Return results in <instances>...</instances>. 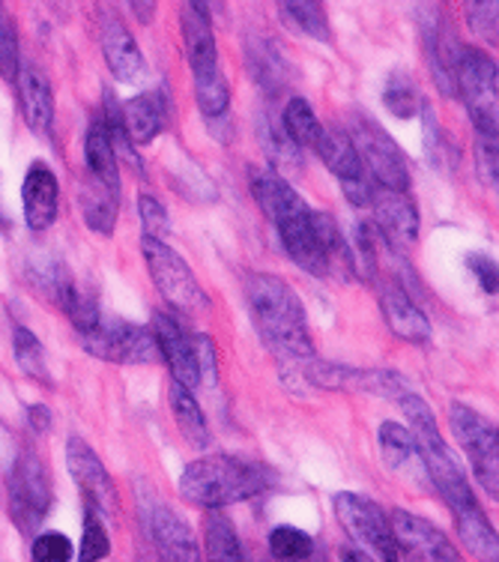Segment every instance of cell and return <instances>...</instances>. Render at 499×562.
Masks as SVG:
<instances>
[{"mask_svg": "<svg viewBox=\"0 0 499 562\" xmlns=\"http://www.w3.org/2000/svg\"><path fill=\"white\" fill-rule=\"evenodd\" d=\"M246 300H249L251 324L272 353H279L287 366H299L315 357L305 308L287 281L270 272H254L246 281Z\"/></svg>", "mask_w": 499, "mask_h": 562, "instance_id": "6da1fadb", "label": "cell"}, {"mask_svg": "<svg viewBox=\"0 0 499 562\" xmlns=\"http://www.w3.org/2000/svg\"><path fill=\"white\" fill-rule=\"evenodd\" d=\"M249 180L251 195L263 210V216L279 231V239L291 260L317 279H326L324 258H320L315 239V218H311L315 210L305 204V198L284 180L282 173L272 168H251Z\"/></svg>", "mask_w": 499, "mask_h": 562, "instance_id": "7a4b0ae2", "label": "cell"}, {"mask_svg": "<svg viewBox=\"0 0 499 562\" xmlns=\"http://www.w3.org/2000/svg\"><path fill=\"white\" fill-rule=\"evenodd\" d=\"M270 485L272 473L266 467L234 454H206L201 461H192L180 476V494L206 512L237 506L242 499L263 494Z\"/></svg>", "mask_w": 499, "mask_h": 562, "instance_id": "3957f363", "label": "cell"}, {"mask_svg": "<svg viewBox=\"0 0 499 562\" xmlns=\"http://www.w3.org/2000/svg\"><path fill=\"white\" fill-rule=\"evenodd\" d=\"M398 404H401L404 416L410 419V434L416 446H419V452H422L424 470H428L431 485L443 494V499L452 506V512L478 506V499L473 494V487H469L467 476H464V470L457 467L452 449L443 443V434H440V425H436L434 411L428 407V401L422 395L407 392Z\"/></svg>", "mask_w": 499, "mask_h": 562, "instance_id": "277c9868", "label": "cell"}, {"mask_svg": "<svg viewBox=\"0 0 499 562\" xmlns=\"http://www.w3.org/2000/svg\"><path fill=\"white\" fill-rule=\"evenodd\" d=\"M180 24H183L185 57L192 66V78H195L197 109L206 120L228 117L230 87L218 66V45L206 3H185L180 10Z\"/></svg>", "mask_w": 499, "mask_h": 562, "instance_id": "5b68a950", "label": "cell"}, {"mask_svg": "<svg viewBox=\"0 0 499 562\" xmlns=\"http://www.w3.org/2000/svg\"><path fill=\"white\" fill-rule=\"evenodd\" d=\"M455 93L464 97L478 135L497 138L499 130V69L497 60L478 48L461 45L455 69Z\"/></svg>", "mask_w": 499, "mask_h": 562, "instance_id": "8992f818", "label": "cell"}, {"mask_svg": "<svg viewBox=\"0 0 499 562\" xmlns=\"http://www.w3.org/2000/svg\"><path fill=\"white\" fill-rule=\"evenodd\" d=\"M141 251L152 276V284L159 288V293L174 305L177 312L201 314L209 308V296L201 288V281L195 279L192 267L165 239L144 237Z\"/></svg>", "mask_w": 499, "mask_h": 562, "instance_id": "52a82bcc", "label": "cell"}, {"mask_svg": "<svg viewBox=\"0 0 499 562\" xmlns=\"http://www.w3.org/2000/svg\"><path fill=\"white\" fill-rule=\"evenodd\" d=\"M359 153V162L371 177V183L383 189H410V168L404 159V150L389 138V132L381 123L368 117H353L350 130H344Z\"/></svg>", "mask_w": 499, "mask_h": 562, "instance_id": "ba28073f", "label": "cell"}, {"mask_svg": "<svg viewBox=\"0 0 499 562\" xmlns=\"http://www.w3.org/2000/svg\"><path fill=\"white\" fill-rule=\"evenodd\" d=\"M449 425L455 440L464 446L473 476L478 485L488 491L490 497H499V431L494 422H488L481 413H476L467 404H452L449 407Z\"/></svg>", "mask_w": 499, "mask_h": 562, "instance_id": "9c48e42d", "label": "cell"}, {"mask_svg": "<svg viewBox=\"0 0 499 562\" xmlns=\"http://www.w3.org/2000/svg\"><path fill=\"white\" fill-rule=\"evenodd\" d=\"M336 515L344 532L359 544V551H365L381 562H401L389 518L383 515V508L374 499L341 491L336 494Z\"/></svg>", "mask_w": 499, "mask_h": 562, "instance_id": "30bf717a", "label": "cell"}, {"mask_svg": "<svg viewBox=\"0 0 499 562\" xmlns=\"http://www.w3.org/2000/svg\"><path fill=\"white\" fill-rule=\"evenodd\" d=\"M52 508V479L43 458L24 449L10 470V515L24 536H31Z\"/></svg>", "mask_w": 499, "mask_h": 562, "instance_id": "8fae6325", "label": "cell"}, {"mask_svg": "<svg viewBox=\"0 0 499 562\" xmlns=\"http://www.w3.org/2000/svg\"><path fill=\"white\" fill-rule=\"evenodd\" d=\"M81 345L93 357L117 366H150L159 359V347L150 329L129 321H99L90 333L81 336Z\"/></svg>", "mask_w": 499, "mask_h": 562, "instance_id": "7c38bea8", "label": "cell"}, {"mask_svg": "<svg viewBox=\"0 0 499 562\" xmlns=\"http://www.w3.org/2000/svg\"><path fill=\"white\" fill-rule=\"evenodd\" d=\"M66 467L69 476L76 479L78 491L88 499V508L99 518H117L120 515V497L114 479L109 476L105 464L99 461V454L90 449L84 440L72 437L66 443Z\"/></svg>", "mask_w": 499, "mask_h": 562, "instance_id": "4fadbf2b", "label": "cell"}, {"mask_svg": "<svg viewBox=\"0 0 499 562\" xmlns=\"http://www.w3.org/2000/svg\"><path fill=\"white\" fill-rule=\"evenodd\" d=\"M392 536L398 548V560L404 562H464L457 553L452 539H445V532L434 527L431 520L419 518L412 512H392Z\"/></svg>", "mask_w": 499, "mask_h": 562, "instance_id": "5bb4252c", "label": "cell"}, {"mask_svg": "<svg viewBox=\"0 0 499 562\" xmlns=\"http://www.w3.org/2000/svg\"><path fill=\"white\" fill-rule=\"evenodd\" d=\"M99 43H102V55H105L111 76L117 78L120 85H141L147 76L141 48L114 10L102 12L99 19Z\"/></svg>", "mask_w": 499, "mask_h": 562, "instance_id": "9a60e30c", "label": "cell"}, {"mask_svg": "<svg viewBox=\"0 0 499 562\" xmlns=\"http://www.w3.org/2000/svg\"><path fill=\"white\" fill-rule=\"evenodd\" d=\"M371 210L381 234L392 249H407L419 237V210L412 204V198L398 189H383L374 186L371 192Z\"/></svg>", "mask_w": 499, "mask_h": 562, "instance_id": "2e32d148", "label": "cell"}, {"mask_svg": "<svg viewBox=\"0 0 499 562\" xmlns=\"http://www.w3.org/2000/svg\"><path fill=\"white\" fill-rule=\"evenodd\" d=\"M156 347H159V357L168 362L171 374L177 383H183L185 390H195L201 386V371H197V357H195V341L185 333L183 324L177 321L174 314L156 312L152 314L150 326Z\"/></svg>", "mask_w": 499, "mask_h": 562, "instance_id": "e0dca14e", "label": "cell"}, {"mask_svg": "<svg viewBox=\"0 0 499 562\" xmlns=\"http://www.w3.org/2000/svg\"><path fill=\"white\" fill-rule=\"evenodd\" d=\"M144 524L165 562H201L195 532L189 530V524L174 508L152 499L144 506Z\"/></svg>", "mask_w": 499, "mask_h": 562, "instance_id": "ac0fdd59", "label": "cell"}, {"mask_svg": "<svg viewBox=\"0 0 499 562\" xmlns=\"http://www.w3.org/2000/svg\"><path fill=\"white\" fill-rule=\"evenodd\" d=\"M377 443H381V454L386 467L392 473L404 482H410L416 487H428L431 479H428V470H424L422 452L412 440V434L407 425H398V422H383L381 431H377Z\"/></svg>", "mask_w": 499, "mask_h": 562, "instance_id": "d6986e66", "label": "cell"}, {"mask_svg": "<svg viewBox=\"0 0 499 562\" xmlns=\"http://www.w3.org/2000/svg\"><path fill=\"white\" fill-rule=\"evenodd\" d=\"M57 198H60V186H57L55 171L45 162H33L27 168L22 186L24 201V222L33 231H45L55 225L57 218Z\"/></svg>", "mask_w": 499, "mask_h": 562, "instance_id": "ffe728a7", "label": "cell"}, {"mask_svg": "<svg viewBox=\"0 0 499 562\" xmlns=\"http://www.w3.org/2000/svg\"><path fill=\"white\" fill-rule=\"evenodd\" d=\"M381 308L386 324L398 338L410 345H428L431 341V321L428 314L407 296L401 284H389L381 291Z\"/></svg>", "mask_w": 499, "mask_h": 562, "instance_id": "44dd1931", "label": "cell"}, {"mask_svg": "<svg viewBox=\"0 0 499 562\" xmlns=\"http://www.w3.org/2000/svg\"><path fill=\"white\" fill-rule=\"evenodd\" d=\"M15 87H19V102H22L24 123H27L31 132H36V135H48V132H52V123H55V93H52L48 78H45L36 66H22V69H19V78H15Z\"/></svg>", "mask_w": 499, "mask_h": 562, "instance_id": "7402d4cb", "label": "cell"}, {"mask_svg": "<svg viewBox=\"0 0 499 562\" xmlns=\"http://www.w3.org/2000/svg\"><path fill=\"white\" fill-rule=\"evenodd\" d=\"M168 109H165V97L156 90H144L135 99L123 105V126L129 135L132 144H150L162 135Z\"/></svg>", "mask_w": 499, "mask_h": 562, "instance_id": "603a6c76", "label": "cell"}, {"mask_svg": "<svg viewBox=\"0 0 499 562\" xmlns=\"http://www.w3.org/2000/svg\"><path fill=\"white\" fill-rule=\"evenodd\" d=\"M84 165H88L90 186H99L111 195H120V168L117 153L111 147V138L102 120L90 123L88 138H84Z\"/></svg>", "mask_w": 499, "mask_h": 562, "instance_id": "cb8c5ba5", "label": "cell"}, {"mask_svg": "<svg viewBox=\"0 0 499 562\" xmlns=\"http://www.w3.org/2000/svg\"><path fill=\"white\" fill-rule=\"evenodd\" d=\"M315 150L324 159L326 168L341 180V186L356 183V180H371L365 168H362V162H359V153L353 147V140H350V135L344 130H326L324 126Z\"/></svg>", "mask_w": 499, "mask_h": 562, "instance_id": "d4e9b609", "label": "cell"}, {"mask_svg": "<svg viewBox=\"0 0 499 562\" xmlns=\"http://www.w3.org/2000/svg\"><path fill=\"white\" fill-rule=\"evenodd\" d=\"M452 515H455L457 536L467 544L469 553L478 562H499V536L490 527L488 515L481 512V506L461 508V512H452Z\"/></svg>", "mask_w": 499, "mask_h": 562, "instance_id": "484cf974", "label": "cell"}, {"mask_svg": "<svg viewBox=\"0 0 499 562\" xmlns=\"http://www.w3.org/2000/svg\"><path fill=\"white\" fill-rule=\"evenodd\" d=\"M168 401H171V413H174L177 428L183 431L185 440L195 446V449H206L209 440H213V434H209L206 416L204 411H201V404L195 401V395H192V390H185L183 383L171 380V386H168Z\"/></svg>", "mask_w": 499, "mask_h": 562, "instance_id": "4316f807", "label": "cell"}, {"mask_svg": "<svg viewBox=\"0 0 499 562\" xmlns=\"http://www.w3.org/2000/svg\"><path fill=\"white\" fill-rule=\"evenodd\" d=\"M282 130L299 150H305V147H315L324 132V123L317 120L315 109L303 97H294L282 111Z\"/></svg>", "mask_w": 499, "mask_h": 562, "instance_id": "83f0119b", "label": "cell"}, {"mask_svg": "<svg viewBox=\"0 0 499 562\" xmlns=\"http://www.w3.org/2000/svg\"><path fill=\"white\" fill-rule=\"evenodd\" d=\"M206 560L209 562H246L242 548H239L237 530L225 515H206Z\"/></svg>", "mask_w": 499, "mask_h": 562, "instance_id": "f1b7e54d", "label": "cell"}, {"mask_svg": "<svg viewBox=\"0 0 499 562\" xmlns=\"http://www.w3.org/2000/svg\"><path fill=\"white\" fill-rule=\"evenodd\" d=\"M12 357H15V366L22 368L24 374L31 380H39V383H52L48 378V362H45L43 341L33 336L27 326H15L12 329Z\"/></svg>", "mask_w": 499, "mask_h": 562, "instance_id": "f546056e", "label": "cell"}, {"mask_svg": "<svg viewBox=\"0 0 499 562\" xmlns=\"http://www.w3.org/2000/svg\"><path fill=\"white\" fill-rule=\"evenodd\" d=\"M279 15L291 24L294 31L311 36L317 43L329 40V22H326V10L315 0H296V3H279Z\"/></svg>", "mask_w": 499, "mask_h": 562, "instance_id": "4dcf8cb0", "label": "cell"}, {"mask_svg": "<svg viewBox=\"0 0 499 562\" xmlns=\"http://www.w3.org/2000/svg\"><path fill=\"white\" fill-rule=\"evenodd\" d=\"M270 553L279 562H308L315 557V539L299 527H275L270 532Z\"/></svg>", "mask_w": 499, "mask_h": 562, "instance_id": "1f68e13d", "label": "cell"}, {"mask_svg": "<svg viewBox=\"0 0 499 562\" xmlns=\"http://www.w3.org/2000/svg\"><path fill=\"white\" fill-rule=\"evenodd\" d=\"M383 105L395 114L398 120L419 117L424 109V99L419 93V87L412 85L407 76H395L383 90Z\"/></svg>", "mask_w": 499, "mask_h": 562, "instance_id": "d6a6232c", "label": "cell"}, {"mask_svg": "<svg viewBox=\"0 0 499 562\" xmlns=\"http://www.w3.org/2000/svg\"><path fill=\"white\" fill-rule=\"evenodd\" d=\"M117 204L120 195H111L99 186H90L88 195H84V222H88L97 234H111L117 225Z\"/></svg>", "mask_w": 499, "mask_h": 562, "instance_id": "836d02e7", "label": "cell"}, {"mask_svg": "<svg viewBox=\"0 0 499 562\" xmlns=\"http://www.w3.org/2000/svg\"><path fill=\"white\" fill-rule=\"evenodd\" d=\"M251 72L266 90H282L284 87V60L270 43H261L251 52Z\"/></svg>", "mask_w": 499, "mask_h": 562, "instance_id": "e575fe53", "label": "cell"}, {"mask_svg": "<svg viewBox=\"0 0 499 562\" xmlns=\"http://www.w3.org/2000/svg\"><path fill=\"white\" fill-rule=\"evenodd\" d=\"M261 140H263V150L270 153V159H275L279 165H299V153L303 150H299L294 140L284 135L279 120L263 117Z\"/></svg>", "mask_w": 499, "mask_h": 562, "instance_id": "d590c367", "label": "cell"}, {"mask_svg": "<svg viewBox=\"0 0 499 562\" xmlns=\"http://www.w3.org/2000/svg\"><path fill=\"white\" fill-rule=\"evenodd\" d=\"M19 69H22V60H19V33H15L10 12L3 10V3H0V76L15 85Z\"/></svg>", "mask_w": 499, "mask_h": 562, "instance_id": "8d00e7d4", "label": "cell"}, {"mask_svg": "<svg viewBox=\"0 0 499 562\" xmlns=\"http://www.w3.org/2000/svg\"><path fill=\"white\" fill-rule=\"evenodd\" d=\"M111 553L109 530L99 515H93L88 508V518H84V536H81V551H78V562H102Z\"/></svg>", "mask_w": 499, "mask_h": 562, "instance_id": "74e56055", "label": "cell"}, {"mask_svg": "<svg viewBox=\"0 0 499 562\" xmlns=\"http://www.w3.org/2000/svg\"><path fill=\"white\" fill-rule=\"evenodd\" d=\"M33 562H69L72 560V541L64 532H39L31 544Z\"/></svg>", "mask_w": 499, "mask_h": 562, "instance_id": "f35d334b", "label": "cell"}, {"mask_svg": "<svg viewBox=\"0 0 499 562\" xmlns=\"http://www.w3.org/2000/svg\"><path fill=\"white\" fill-rule=\"evenodd\" d=\"M138 213H141V225H144V237H156L165 239L168 231H171V216L159 198L141 195L138 198Z\"/></svg>", "mask_w": 499, "mask_h": 562, "instance_id": "ab89813d", "label": "cell"}, {"mask_svg": "<svg viewBox=\"0 0 499 562\" xmlns=\"http://www.w3.org/2000/svg\"><path fill=\"white\" fill-rule=\"evenodd\" d=\"M497 10L499 3H469L467 7V22L469 31L481 36V40H488V43H497Z\"/></svg>", "mask_w": 499, "mask_h": 562, "instance_id": "60d3db41", "label": "cell"}, {"mask_svg": "<svg viewBox=\"0 0 499 562\" xmlns=\"http://www.w3.org/2000/svg\"><path fill=\"white\" fill-rule=\"evenodd\" d=\"M192 341H195V357H197V371H201V383H206V386H216L218 357H216V345H213V338L204 336V333H197V336H192Z\"/></svg>", "mask_w": 499, "mask_h": 562, "instance_id": "b9f144b4", "label": "cell"}, {"mask_svg": "<svg viewBox=\"0 0 499 562\" xmlns=\"http://www.w3.org/2000/svg\"><path fill=\"white\" fill-rule=\"evenodd\" d=\"M499 147H497V138H490V135H478V144H476V165H478V173H481V180L488 186H497V177H499Z\"/></svg>", "mask_w": 499, "mask_h": 562, "instance_id": "7bdbcfd3", "label": "cell"}, {"mask_svg": "<svg viewBox=\"0 0 499 562\" xmlns=\"http://www.w3.org/2000/svg\"><path fill=\"white\" fill-rule=\"evenodd\" d=\"M467 267L476 272V279H478V284H481V291L488 293V296H497V293H499L497 260L488 258V255H469Z\"/></svg>", "mask_w": 499, "mask_h": 562, "instance_id": "ee69618b", "label": "cell"}, {"mask_svg": "<svg viewBox=\"0 0 499 562\" xmlns=\"http://www.w3.org/2000/svg\"><path fill=\"white\" fill-rule=\"evenodd\" d=\"M27 422H31L33 431L45 434L52 428V411H48L45 404H31V407H27Z\"/></svg>", "mask_w": 499, "mask_h": 562, "instance_id": "f6af8a7d", "label": "cell"}, {"mask_svg": "<svg viewBox=\"0 0 499 562\" xmlns=\"http://www.w3.org/2000/svg\"><path fill=\"white\" fill-rule=\"evenodd\" d=\"M341 562H377L374 557H368L365 551H359V548H341Z\"/></svg>", "mask_w": 499, "mask_h": 562, "instance_id": "bcb514c9", "label": "cell"}, {"mask_svg": "<svg viewBox=\"0 0 499 562\" xmlns=\"http://www.w3.org/2000/svg\"><path fill=\"white\" fill-rule=\"evenodd\" d=\"M129 7H132V10H135V12H138V19H141L144 24L150 22V12L156 10L152 3H129Z\"/></svg>", "mask_w": 499, "mask_h": 562, "instance_id": "7dc6e473", "label": "cell"}]
</instances>
